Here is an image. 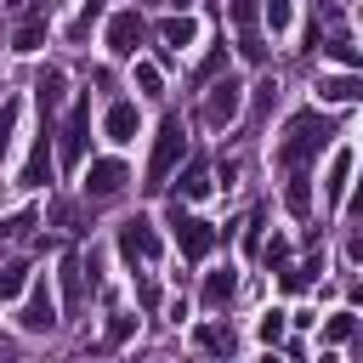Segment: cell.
Listing matches in <instances>:
<instances>
[{"mask_svg":"<svg viewBox=\"0 0 363 363\" xmlns=\"http://www.w3.org/2000/svg\"><path fill=\"white\" fill-rule=\"evenodd\" d=\"M329 136H335V125H329L318 108H301V113L284 125V142H278V164H289V170H295V164H306V159H312V153H318Z\"/></svg>","mask_w":363,"mask_h":363,"instance_id":"cell-1","label":"cell"},{"mask_svg":"<svg viewBox=\"0 0 363 363\" xmlns=\"http://www.w3.org/2000/svg\"><path fill=\"white\" fill-rule=\"evenodd\" d=\"M182 153H187V130H182V119L176 113H164V125H159V136H153V159H147V193H159L164 182H170V170L182 164Z\"/></svg>","mask_w":363,"mask_h":363,"instance_id":"cell-2","label":"cell"},{"mask_svg":"<svg viewBox=\"0 0 363 363\" xmlns=\"http://www.w3.org/2000/svg\"><path fill=\"white\" fill-rule=\"evenodd\" d=\"M170 227H176V244H182L187 261H204L216 250V227L199 221V216H182V204H170Z\"/></svg>","mask_w":363,"mask_h":363,"instance_id":"cell-3","label":"cell"},{"mask_svg":"<svg viewBox=\"0 0 363 363\" xmlns=\"http://www.w3.org/2000/svg\"><path fill=\"white\" fill-rule=\"evenodd\" d=\"M142 34H147V23H142V11H113V23H108V51L125 62V57H136V45H142Z\"/></svg>","mask_w":363,"mask_h":363,"instance_id":"cell-4","label":"cell"},{"mask_svg":"<svg viewBox=\"0 0 363 363\" xmlns=\"http://www.w3.org/2000/svg\"><path fill=\"white\" fill-rule=\"evenodd\" d=\"M119 255H125V261H153V255H159V233H153L147 216H130V221L119 227Z\"/></svg>","mask_w":363,"mask_h":363,"instance_id":"cell-5","label":"cell"},{"mask_svg":"<svg viewBox=\"0 0 363 363\" xmlns=\"http://www.w3.org/2000/svg\"><path fill=\"white\" fill-rule=\"evenodd\" d=\"M238 108H244V85H238L233 74L216 79L210 96H204V119H210V125H227V119H238Z\"/></svg>","mask_w":363,"mask_h":363,"instance_id":"cell-6","label":"cell"},{"mask_svg":"<svg viewBox=\"0 0 363 363\" xmlns=\"http://www.w3.org/2000/svg\"><path fill=\"white\" fill-rule=\"evenodd\" d=\"M125 182H130V170L119 159H91V170H85V193L91 199H113Z\"/></svg>","mask_w":363,"mask_h":363,"instance_id":"cell-7","label":"cell"},{"mask_svg":"<svg viewBox=\"0 0 363 363\" xmlns=\"http://www.w3.org/2000/svg\"><path fill=\"white\" fill-rule=\"evenodd\" d=\"M85 136H91V102L79 96V102L68 108V119H62V159H68V164L85 153Z\"/></svg>","mask_w":363,"mask_h":363,"instance_id":"cell-8","label":"cell"},{"mask_svg":"<svg viewBox=\"0 0 363 363\" xmlns=\"http://www.w3.org/2000/svg\"><path fill=\"white\" fill-rule=\"evenodd\" d=\"M28 335H45L51 323H57V306H51V295H45V284H34V295L23 301V318H17Z\"/></svg>","mask_w":363,"mask_h":363,"instance_id":"cell-9","label":"cell"},{"mask_svg":"<svg viewBox=\"0 0 363 363\" xmlns=\"http://www.w3.org/2000/svg\"><path fill=\"white\" fill-rule=\"evenodd\" d=\"M45 176H51V130H40V142L23 164V187H45Z\"/></svg>","mask_w":363,"mask_h":363,"instance_id":"cell-10","label":"cell"},{"mask_svg":"<svg viewBox=\"0 0 363 363\" xmlns=\"http://www.w3.org/2000/svg\"><path fill=\"white\" fill-rule=\"evenodd\" d=\"M318 96H323V102H357V96H363V79L346 68V74H335V79H318Z\"/></svg>","mask_w":363,"mask_h":363,"instance_id":"cell-11","label":"cell"},{"mask_svg":"<svg viewBox=\"0 0 363 363\" xmlns=\"http://www.w3.org/2000/svg\"><path fill=\"white\" fill-rule=\"evenodd\" d=\"M102 130H108V142H130L136 136V102H113L108 119H102Z\"/></svg>","mask_w":363,"mask_h":363,"instance_id":"cell-12","label":"cell"},{"mask_svg":"<svg viewBox=\"0 0 363 363\" xmlns=\"http://www.w3.org/2000/svg\"><path fill=\"white\" fill-rule=\"evenodd\" d=\"M79 295H85V261L62 255V301H68V312H79Z\"/></svg>","mask_w":363,"mask_h":363,"instance_id":"cell-13","label":"cell"},{"mask_svg":"<svg viewBox=\"0 0 363 363\" xmlns=\"http://www.w3.org/2000/svg\"><path fill=\"white\" fill-rule=\"evenodd\" d=\"M233 289H238V272H233V267H216V272L204 278V306H227Z\"/></svg>","mask_w":363,"mask_h":363,"instance_id":"cell-14","label":"cell"},{"mask_svg":"<svg viewBox=\"0 0 363 363\" xmlns=\"http://www.w3.org/2000/svg\"><path fill=\"white\" fill-rule=\"evenodd\" d=\"M193 34H199V28H193V17H187V11L159 23V40H164V51H182V45H193Z\"/></svg>","mask_w":363,"mask_h":363,"instance_id":"cell-15","label":"cell"},{"mask_svg":"<svg viewBox=\"0 0 363 363\" xmlns=\"http://www.w3.org/2000/svg\"><path fill=\"white\" fill-rule=\"evenodd\" d=\"M34 96H40V113H57V108H62V74L45 68V74L34 79Z\"/></svg>","mask_w":363,"mask_h":363,"instance_id":"cell-16","label":"cell"},{"mask_svg":"<svg viewBox=\"0 0 363 363\" xmlns=\"http://www.w3.org/2000/svg\"><path fill=\"white\" fill-rule=\"evenodd\" d=\"M284 204H289V216H306V210H312V182H306L301 164H295V176H289V187H284Z\"/></svg>","mask_w":363,"mask_h":363,"instance_id":"cell-17","label":"cell"},{"mask_svg":"<svg viewBox=\"0 0 363 363\" xmlns=\"http://www.w3.org/2000/svg\"><path fill=\"white\" fill-rule=\"evenodd\" d=\"M199 346H204V352H216V357H233V346H238V340H233V329L204 323V329H199Z\"/></svg>","mask_w":363,"mask_h":363,"instance_id":"cell-18","label":"cell"},{"mask_svg":"<svg viewBox=\"0 0 363 363\" xmlns=\"http://www.w3.org/2000/svg\"><path fill=\"white\" fill-rule=\"evenodd\" d=\"M182 193H187V199H204V193H210V164H204V159H193V164L182 170Z\"/></svg>","mask_w":363,"mask_h":363,"instance_id":"cell-19","label":"cell"},{"mask_svg":"<svg viewBox=\"0 0 363 363\" xmlns=\"http://www.w3.org/2000/svg\"><path fill=\"white\" fill-rule=\"evenodd\" d=\"M346 182H352V153L340 147V153H335V164H329V199H335V204L346 199Z\"/></svg>","mask_w":363,"mask_h":363,"instance_id":"cell-20","label":"cell"},{"mask_svg":"<svg viewBox=\"0 0 363 363\" xmlns=\"http://www.w3.org/2000/svg\"><path fill=\"white\" fill-rule=\"evenodd\" d=\"M28 289V267L23 261H11V267H0V301H17Z\"/></svg>","mask_w":363,"mask_h":363,"instance_id":"cell-21","label":"cell"},{"mask_svg":"<svg viewBox=\"0 0 363 363\" xmlns=\"http://www.w3.org/2000/svg\"><path fill=\"white\" fill-rule=\"evenodd\" d=\"M40 40H45V17L34 11V17L17 28V40H11V45H17V51H40Z\"/></svg>","mask_w":363,"mask_h":363,"instance_id":"cell-22","label":"cell"},{"mask_svg":"<svg viewBox=\"0 0 363 363\" xmlns=\"http://www.w3.org/2000/svg\"><path fill=\"white\" fill-rule=\"evenodd\" d=\"M318 272H323V255H306V261H301L295 272H284V289H306V284H312Z\"/></svg>","mask_w":363,"mask_h":363,"instance_id":"cell-23","label":"cell"},{"mask_svg":"<svg viewBox=\"0 0 363 363\" xmlns=\"http://www.w3.org/2000/svg\"><path fill=\"white\" fill-rule=\"evenodd\" d=\"M238 51H244V62H267V40H261V28H238Z\"/></svg>","mask_w":363,"mask_h":363,"instance_id":"cell-24","label":"cell"},{"mask_svg":"<svg viewBox=\"0 0 363 363\" xmlns=\"http://www.w3.org/2000/svg\"><path fill=\"white\" fill-rule=\"evenodd\" d=\"M352 329H357V318H352V312H335V318L323 323V340L340 346V340H352Z\"/></svg>","mask_w":363,"mask_h":363,"instance_id":"cell-25","label":"cell"},{"mask_svg":"<svg viewBox=\"0 0 363 363\" xmlns=\"http://www.w3.org/2000/svg\"><path fill=\"white\" fill-rule=\"evenodd\" d=\"M261 17H267V28H272V34H284L295 11H289V0H261Z\"/></svg>","mask_w":363,"mask_h":363,"instance_id":"cell-26","label":"cell"},{"mask_svg":"<svg viewBox=\"0 0 363 363\" xmlns=\"http://www.w3.org/2000/svg\"><path fill=\"white\" fill-rule=\"evenodd\" d=\"M17 113H23V108H17V96H6V102H0V159H6V147H11V130H17Z\"/></svg>","mask_w":363,"mask_h":363,"instance_id":"cell-27","label":"cell"},{"mask_svg":"<svg viewBox=\"0 0 363 363\" xmlns=\"http://www.w3.org/2000/svg\"><path fill=\"white\" fill-rule=\"evenodd\" d=\"M130 329H136V318H130V312H113V318H108V346H125Z\"/></svg>","mask_w":363,"mask_h":363,"instance_id":"cell-28","label":"cell"},{"mask_svg":"<svg viewBox=\"0 0 363 363\" xmlns=\"http://www.w3.org/2000/svg\"><path fill=\"white\" fill-rule=\"evenodd\" d=\"M136 91L142 96H159V68L153 62H136Z\"/></svg>","mask_w":363,"mask_h":363,"instance_id":"cell-29","label":"cell"},{"mask_svg":"<svg viewBox=\"0 0 363 363\" xmlns=\"http://www.w3.org/2000/svg\"><path fill=\"white\" fill-rule=\"evenodd\" d=\"M28 227H34V210H17V216H11L6 227H0V238H23Z\"/></svg>","mask_w":363,"mask_h":363,"instance_id":"cell-30","label":"cell"},{"mask_svg":"<svg viewBox=\"0 0 363 363\" xmlns=\"http://www.w3.org/2000/svg\"><path fill=\"white\" fill-rule=\"evenodd\" d=\"M261 340H267V346L284 340V312H267V318H261Z\"/></svg>","mask_w":363,"mask_h":363,"instance_id":"cell-31","label":"cell"},{"mask_svg":"<svg viewBox=\"0 0 363 363\" xmlns=\"http://www.w3.org/2000/svg\"><path fill=\"white\" fill-rule=\"evenodd\" d=\"M329 51H335V62H346V68H357V45H352V40H335Z\"/></svg>","mask_w":363,"mask_h":363,"instance_id":"cell-32","label":"cell"},{"mask_svg":"<svg viewBox=\"0 0 363 363\" xmlns=\"http://www.w3.org/2000/svg\"><path fill=\"white\" fill-rule=\"evenodd\" d=\"M267 261H272V267H289V244L272 238V244H267Z\"/></svg>","mask_w":363,"mask_h":363,"instance_id":"cell-33","label":"cell"},{"mask_svg":"<svg viewBox=\"0 0 363 363\" xmlns=\"http://www.w3.org/2000/svg\"><path fill=\"white\" fill-rule=\"evenodd\" d=\"M0 6H23V0H0Z\"/></svg>","mask_w":363,"mask_h":363,"instance_id":"cell-34","label":"cell"}]
</instances>
